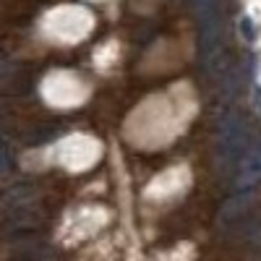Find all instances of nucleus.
I'll use <instances>...</instances> for the list:
<instances>
[{"label":"nucleus","mask_w":261,"mask_h":261,"mask_svg":"<svg viewBox=\"0 0 261 261\" xmlns=\"http://www.w3.org/2000/svg\"><path fill=\"white\" fill-rule=\"evenodd\" d=\"M246 141H248V125L241 113H227L220 125H217V160L222 165L235 162L241 154H246Z\"/></svg>","instance_id":"nucleus-1"},{"label":"nucleus","mask_w":261,"mask_h":261,"mask_svg":"<svg viewBox=\"0 0 261 261\" xmlns=\"http://www.w3.org/2000/svg\"><path fill=\"white\" fill-rule=\"evenodd\" d=\"M261 180V144H256L251 151H246L241 165H238V175H235V188H251Z\"/></svg>","instance_id":"nucleus-2"},{"label":"nucleus","mask_w":261,"mask_h":261,"mask_svg":"<svg viewBox=\"0 0 261 261\" xmlns=\"http://www.w3.org/2000/svg\"><path fill=\"white\" fill-rule=\"evenodd\" d=\"M253 206V193H241V196H232V199L220 209V225L222 227H232L235 222H241L243 217L248 214V209Z\"/></svg>","instance_id":"nucleus-3"},{"label":"nucleus","mask_w":261,"mask_h":261,"mask_svg":"<svg viewBox=\"0 0 261 261\" xmlns=\"http://www.w3.org/2000/svg\"><path fill=\"white\" fill-rule=\"evenodd\" d=\"M191 8L199 18V24H214V21H222V3L220 0H191Z\"/></svg>","instance_id":"nucleus-4"},{"label":"nucleus","mask_w":261,"mask_h":261,"mask_svg":"<svg viewBox=\"0 0 261 261\" xmlns=\"http://www.w3.org/2000/svg\"><path fill=\"white\" fill-rule=\"evenodd\" d=\"M16 167V154H13V146L0 136V175H6Z\"/></svg>","instance_id":"nucleus-5"},{"label":"nucleus","mask_w":261,"mask_h":261,"mask_svg":"<svg viewBox=\"0 0 261 261\" xmlns=\"http://www.w3.org/2000/svg\"><path fill=\"white\" fill-rule=\"evenodd\" d=\"M241 32H243V37H246V42H251L253 39V24H251V18H241Z\"/></svg>","instance_id":"nucleus-6"},{"label":"nucleus","mask_w":261,"mask_h":261,"mask_svg":"<svg viewBox=\"0 0 261 261\" xmlns=\"http://www.w3.org/2000/svg\"><path fill=\"white\" fill-rule=\"evenodd\" d=\"M32 261H45V258H42V256H37V258H32Z\"/></svg>","instance_id":"nucleus-7"}]
</instances>
